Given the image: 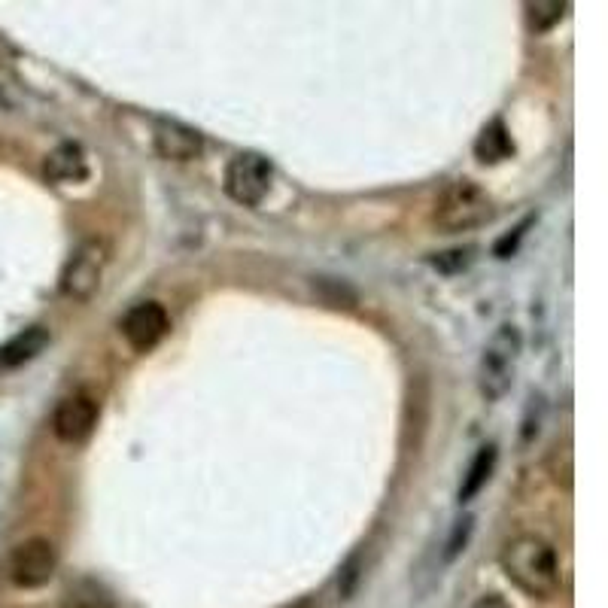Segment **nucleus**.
Here are the masks:
<instances>
[{
    "label": "nucleus",
    "instance_id": "obj_1",
    "mask_svg": "<svg viewBox=\"0 0 608 608\" xmlns=\"http://www.w3.org/2000/svg\"><path fill=\"white\" fill-rule=\"evenodd\" d=\"M505 575L529 596L536 599H551L563 587V572H560V557L551 542L542 536H517L502 548L499 557Z\"/></svg>",
    "mask_w": 608,
    "mask_h": 608
},
{
    "label": "nucleus",
    "instance_id": "obj_2",
    "mask_svg": "<svg viewBox=\"0 0 608 608\" xmlns=\"http://www.w3.org/2000/svg\"><path fill=\"white\" fill-rule=\"evenodd\" d=\"M493 219V198L475 180H453L435 201L432 222L441 232H469Z\"/></svg>",
    "mask_w": 608,
    "mask_h": 608
},
{
    "label": "nucleus",
    "instance_id": "obj_3",
    "mask_svg": "<svg viewBox=\"0 0 608 608\" xmlns=\"http://www.w3.org/2000/svg\"><path fill=\"white\" fill-rule=\"evenodd\" d=\"M520 359V332L514 326H502L481 356V393L484 399L496 402L511 390L514 365Z\"/></svg>",
    "mask_w": 608,
    "mask_h": 608
},
{
    "label": "nucleus",
    "instance_id": "obj_4",
    "mask_svg": "<svg viewBox=\"0 0 608 608\" xmlns=\"http://www.w3.org/2000/svg\"><path fill=\"white\" fill-rule=\"evenodd\" d=\"M104 268H107L104 241H98V238L83 241L73 250V256L67 259V265L61 271V292L73 301H89L101 289Z\"/></svg>",
    "mask_w": 608,
    "mask_h": 608
},
{
    "label": "nucleus",
    "instance_id": "obj_5",
    "mask_svg": "<svg viewBox=\"0 0 608 608\" xmlns=\"http://www.w3.org/2000/svg\"><path fill=\"white\" fill-rule=\"evenodd\" d=\"M10 581L22 590H37L52 581L58 569V551L49 539L34 536L13 548L10 554Z\"/></svg>",
    "mask_w": 608,
    "mask_h": 608
},
{
    "label": "nucleus",
    "instance_id": "obj_6",
    "mask_svg": "<svg viewBox=\"0 0 608 608\" xmlns=\"http://www.w3.org/2000/svg\"><path fill=\"white\" fill-rule=\"evenodd\" d=\"M225 195L244 204V207H256L268 189H271V165L268 159H262L259 152H241L225 168Z\"/></svg>",
    "mask_w": 608,
    "mask_h": 608
},
{
    "label": "nucleus",
    "instance_id": "obj_7",
    "mask_svg": "<svg viewBox=\"0 0 608 608\" xmlns=\"http://www.w3.org/2000/svg\"><path fill=\"white\" fill-rule=\"evenodd\" d=\"M122 338L128 341L131 350L149 353L152 347H159L162 338L171 329V317L159 301H140L122 317Z\"/></svg>",
    "mask_w": 608,
    "mask_h": 608
},
{
    "label": "nucleus",
    "instance_id": "obj_8",
    "mask_svg": "<svg viewBox=\"0 0 608 608\" xmlns=\"http://www.w3.org/2000/svg\"><path fill=\"white\" fill-rule=\"evenodd\" d=\"M98 417H101V408L89 393H73L55 408L52 432L64 444H86L98 426Z\"/></svg>",
    "mask_w": 608,
    "mask_h": 608
},
{
    "label": "nucleus",
    "instance_id": "obj_9",
    "mask_svg": "<svg viewBox=\"0 0 608 608\" xmlns=\"http://www.w3.org/2000/svg\"><path fill=\"white\" fill-rule=\"evenodd\" d=\"M204 140L195 128L183 122H159L156 125V152L168 162H192L201 156Z\"/></svg>",
    "mask_w": 608,
    "mask_h": 608
},
{
    "label": "nucleus",
    "instance_id": "obj_10",
    "mask_svg": "<svg viewBox=\"0 0 608 608\" xmlns=\"http://www.w3.org/2000/svg\"><path fill=\"white\" fill-rule=\"evenodd\" d=\"M43 174L52 183H83L89 177V162H86L83 146H76V143L55 146L43 162Z\"/></svg>",
    "mask_w": 608,
    "mask_h": 608
},
{
    "label": "nucleus",
    "instance_id": "obj_11",
    "mask_svg": "<svg viewBox=\"0 0 608 608\" xmlns=\"http://www.w3.org/2000/svg\"><path fill=\"white\" fill-rule=\"evenodd\" d=\"M46 347H49V332L43 326H31L0 347V368H19L31 359H37Z\"/></svg>",
    "mask_w": 608,
    "mask_h": 608
},
{
    "label": "nucleus",
    "instance_id": "obj_12",
    "mask_svg": "<svg viewBox=\"0 0 608 608\" xmlns=\"http://www.w3.org/2000/svg\"><path fill=\"white\" fill-rule=\"evenodd\" d=\"M475 156H478V162H484V165H499V162H505V159L514 156L511 134H508V128H505L499 119L490 122V125H484V131L478 134V140H475Z\"/></svg>",
    "mask_w": 608,
    "mask_h": 608
},
{
    "label": "nucleus",
    "instance_id": "obj_13",
    "mask_svg": "<svg viewBox=\"0 0 608 608\" xmlns=\"http://www.w3.org/2000/svg\"><path fill=\"white\" fill-rule=\"evenodd\" d=\"M493 469H496V447L487 444V447L478 450V456L472 460V466H469V472H466V478H463V484H460V505L472 502V499L487 487Z\"/></svg>",
    "mask_w": 608,
    "mask_h": 608
},
{
    "label": "nucleus",
    "instance_id": "obj_14",
    "mask_svg": "<svg viewBox=\"0 0 608 608\" xmlns=\"http://www.w3.org/2000/svg\"><path fill=\"white\" fill-rule=\"evenodd\" d=\"M566 10L569 4H563V0H536V4H526V25L532 34H545L560 25Z\"/></svg>",
    "mask_w": 608,
    "mask_h": 608
},
{
    "label": "nucleus",
    "instance_id": "obj_15",
    "mask_svg": "<svg viewBox=\"0 0 608 608\" xmlns=\"http://www.w3.org/2000/svg\"><path fill=\"white\" fill-rule=\"evenodd\" d=\"M61 608H113V599L95 581H80L64 593Z\"/></svg>",
    "mask_w": 608,
    "mask_h": 608
},
{
    "label": "nucleus",
    "instance_id": "obj_16",
    "mask_svg": "<svg viewBox=\"0 0 608 608\" xmlns=\"http://www.w3.org/2000/svg\"><path fill=\"white\" fill-rule=\"evenodd\" d=\"M469 262H472V250H469V247H466V250H447V253H441V256L432 259V265L441 268V271H460V268H466Z\"/></svg>",
    "mask_w": 608,
    "mask_h": 608
},
{
    "label": "nucleus",
    "instance_id": "obj_17",
    "mask_svg": "<svg viewBox=\"0 0 608 608\" xmlns=\"http://www.w3.org/2000/svg\"><path fill=\"white\" fill-rule=\"evenodd\" d=\"M529 222H532V219H526L520 228H514V235H508V238H502V241L496 244V256H499V259H508V256L514 253V247H517V241L523 238V232H526V225H529Z\"/></svg>",
    "mask_w": 608,
    "mask_h": 608
},
{
    "label": "nucleus",
    "instance_id": "obj_18",
    "mask_svg": "<svg viewBox=\"0 0 608 608\" xmlns=\"http://www.w3.org/2000/svg\"><path fill=\"white\" fill-rule=\"evenodd\" d=\"M475 608H511L502 596H496V593H490V596H481L478 602H475Z\"/></svg>",
    "mask_w": 608,
    "mask_h": 608
},
{
    "label": "nucleus",
    "instance_id": "obj_19",
    "mask_svg": "<svg viewBox=\"0 0 608 608\" xmlns=\"http://www.w3.org/2000/svg\"><path fill=\"white\" fill-rule=\"evenodd\" d=\"M286 608H320V599L317 596H304V599H298L295 605H286Z\"/></svg>",
    "mask_w": 608,
    "mask_h": 608
}]
</instances>
